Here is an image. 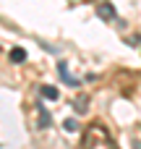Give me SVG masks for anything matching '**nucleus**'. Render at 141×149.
Wrapping results in <instances>:
<instances>
[{"instance_id": "nucleus-4", "label": "nucleus", "mask_w": 141, "mask_h": 149, "mask_svg": "<svg viewBox=\"0 0 141 149\" xmlns=\"http://www.w3.org/2000/svg\"><path fill=\"white\" fill-rule=\"evenodd\" d=\"M39 92H42V97H44V100H58V97H60V92H58L55 86H50V84H44Z\"/></svg>"}, {"instance_id": "nucleus-7", "label": "nucleus", "mask_w": 141, "mask_h": 149, "mask_svg": "<svg viewBox=\"0 0 141 149\" xmlns=\"http://www.w3.org/2000/svg\"><path fill=\"white\" fill-rule=\"evenodd\" d=\"M63 128H65V131H68V134H73V131H76V128H78V123H76V118H68V120H65V123H63Z\"/></svg>"}, {"instance_id": "nucleus-1", "label": "nucleus", "mask_w": 141, "mask_h": 149, "mask_svg": "<svg viewBox=\"0 0 141 149\" xmlns=\"http://www.w3.org/2000/svg\"><path fill=\"white\" fill-rule=\"evenodd\" d=\"M84 149H115V141L113 136L107 134V128L102 123H92L84 134Z\"/></svg>"}, {"instance_id": "nucleus-5", "label": "nucleus", "mask_w": 141, "mask_h": 149, "mask_svg": "<svg viewBox=\"0 0 141 149\" xmlns=\"http://www.w3.org/2000/svg\"><path fill=\"white\" fill-rule=\"evenodd\" d=\"M10 60H13V63H24V60H26V52H24L21 47H13V50H10Z\"/></svg>"}, {"instance_id": "nucleus-3", "label": "nucleus", "mask_w": 141, "mask_h": 149, "mask_svg": "<svg viewBox=\"0 0 141 149\" xmlns=\"http://www.w3.org/2000/svg\"><path fill=\"white\" fill-rule=\"evenodd\" d=\"M58 71H60V76H63V79H65V81H68L71 86H78V84H81L78 79H73V76L68 73V65H65V63H60V65H58Z\"/></svg>"}, {"instance_id": "nucleus-6", "label": "nucleus", "mask_w": 141, "mask_h": 149, "mask_svg": "<svg viewBox=\"0 0 141 149\" xmlns=\"http://www.w3.org/2000/svg\"><path fill=\"white\" fill-rule=\"evenodd\" d=\"M37 113H39V128H47V126H50V120H52V118H50V113H47V110H42V107H39Z\"/></svg>"}, {"instance_id": "nucleus-8", "label": "nucleus", "mask_w": 141, "mask_h": 149, "mask_svg": "<svg viewBox=\"0 0 141 149\" xmlns=\"http://www.w3.org/2000/svg\"><path fill=\"white\" fill-rule=\"evenodd\" d=\"M86 105H89V100H86V97H78V100H76V110H78V113H84V110H86Z\"/></svg>"}, {"instance_id": "nucleus-2", "label": "nucleus", "mask_w": 141, "mask_h": 149, "mask_svg": "<svg viewBox=\"0 0 141 149\" xmlns=\"http://www.w3.org/2000/svg\"><path fill=\"white\" fill-rule=\"evenodd\" d=\"M97 16H99L102 21H113V18H115V8H113L110 3H99V5H97Z\"/></svg>"}]
</instances>
